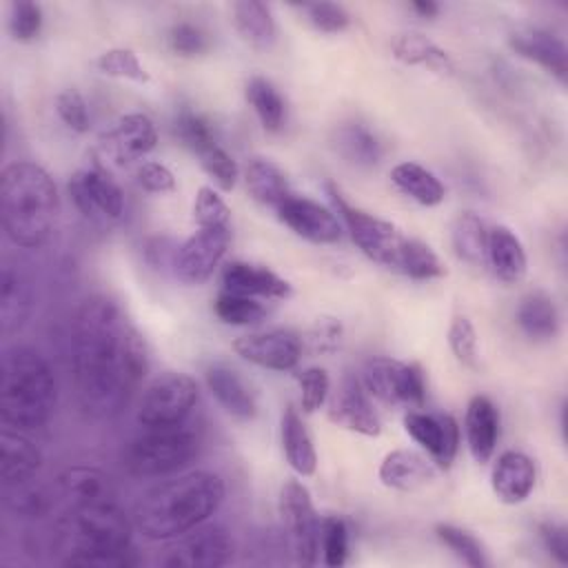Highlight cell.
<instances>
[{
	"label": "cell",
	"mask_w": 568,
	"mask_h": 568,
	"mask_svg": "<svg viewBox=\"0 0 568 568\" xmlns=\"http://www.w3.org/2000/svg\"><path fill=\"white\" fill-rule=\"evenodd\" d=\"M510 49L541 69H546L550 75H555L559 82H566L568 75V51L561 38L546 29H524L515 31L508 38Z\"/></svg>",
	"instance_id": "obj_24"
},
{
	"label": "cell",
	"mask_w": 568,
	"mask_h": 568,
	"mask_svg": "<svg viewBox=\"0 0 568 568\" xmlns=\"http://www.w3.org/2000/svg\"><path fill=\"white\" fill-rule=\"evenodd\" d=\"M300 9L304 11L308 24L322 33H339L351 24V13L335 2H308Z\"/></svg>",
	"instance_id": "obj_48"
},
{
	"label": "cell",
	"mask_w": 568,
	"mask_h": 568,
	"mask_svg": "<svg viewBox=\"0 0 568 568\" xmlns=\"http://www.w3.org/2000/svg\"><path fill=\"white\" fill-rule=\"evenodd\" d=\"M135 178H138V184L149 191V193H173L175 191V175L173 171L162 164V162H142L135 171Z\"/></svg>",
	"instance_id": "obj_53"
},
{
	"label": "cell",
	"mask_w": 568,
	"mask_h": 568,
	"mask_svg": "<svg viewBox=\"0 0 568 568\" xmlns=\"http://www.w3.org/2000/svg\"><path fill=\"white\" fill-rule=\"evenodd\" d=\"M537 481L535 462L521 450H506L490 470V488L504 504H521L528 499Z\"/></svg>",
	"instance_id": "obj_21"
},
{
	"label": "cell",
	"mask_w": 568,
	"mask_h": 568,
	"mask_svg": "<svg viewBox=\"0 0 568 568\" xmlns=\"http://www.w3.org/2000/svg\"><path fill=\"white\" fill-rule=\"evenodd\" d=\"M486 268L493 271L504 284H517L526 277L528 257L517 233L504 224L488 229L486 246Z\"/></svg>",
	"instance_id": "obj_25"
},
{
	"label": "cell",
	"mask_w": 568,
	"mask_h": 568,
	"mask_svg": "<svg viewBox=\"0 0 568 568\" xmlns=\"http://www.w3.org/2000/svg\"><path fill=\"white\" fill-rule=\"evenodd\" d=\"M448 346L453 355L464 366H475L477 362V333L466 315H455L448 326Z\"/></svg>",
	"instance_id": "obj_51"
},
{
	"label": "cell",
	"mask_w": 568,
	"mask_h": 568,
	"mask_svg": "<svg viewBox=\"0 0 568 568\" xmlns=\"http://www.w3.org/2000/svg\"><path fill=\"white\" fill-rule=\"evenodd\" d=\"M202 428L191 417L173 426L144 428L124 450V466L133 477H162L197 455Z\"/></svg>",
	"instance_id": "obj_6"
},
{
	"label": "cell",
	"mask_w": 568,
	"mask_h": 568,
	"mask_svg": "<svg viewBox=\"0 0 568 568\" xmlns=\"http://www.w3.org/2000/svg\"><path fill=\"white\" fill-rule=\"evenodd\" d=\"M244 95H246V102L251 104V109L255 111L260 124L266 131L275 133L284 126L286 102L271 80H266L262 75L248 78V82L244 87Z\"/></svg>",
	"instance_id": "obj_37"
},
{
	"label": "cell",
	"mask_w": 568,
	"mask_h": 568,
	"mask_svg": "<svg viewBox=\"0 0 568 568\" xmlns=\"http://www.w3.org/2000/svg\"><path fill=\"white\" fill-rule=\"evenodd\" d=\"M73 388L93 419L118 415L149 371L142 335L109 295L87 297L71 326Z\"/></svg>",
	"instance_id": "obj_1"
},
{
	"label": "cell",
	"mask_w": 568,
	"mask_h": 568,
	"mask_svg": "<svg viewBox=\"0 0 568 568\" xmlns=\"http://www.w3.org/2000/svg\"><path fill=\"white\" fill-rule=\"evenodd\" d=\"M197 404V382L180 371L160 373L149 382L138 406L142 428L173 426L191 417Z\"/></svg>",
	"instance_id": "obj_8"
},
{
	"label": "cell",
	"mask_w": 568,
	"mask_h": 568,
	"mask_svg": "<svg viewBox=\"0 0 568 568\" xmlns=\"http://www.w3.org/2000/svg\"><path fill=\"white\" fill-rule=\"evenodd\" d=\"M166 44L180 58H197L209 51L211 40L202 27L193 22H175L166 31Z\"/></svg>",
	"instance_id": "obj_45"
},
{
	"label": "cell",
	"mask_w": 568,
	"mask_h": 568,
	"mask_svg": "<svg viewBox=\"0 0 568 568\" xmlns=\"http://www.w3.org/2000/svg\"><path fill=\"white\" fill-rule=\"evenodd\" d=\"M233 24H235V31L240 33V38L257 51H266L275 44L277 27H275L273 11L268 4H264L260 0L235 2L233 4Z\"/></svg>",
	"instance_id": "obj_31"
},
{
	"label": "cell",
	"mask_w": 568,
	"mask_h": 568,
	"mask_svg": "<svg viewBox=\"0 0 568 568\" xmlns=\"http://www.w3.org/2000/svg\"><path fill=\"white\" fill-rule=\"evenodd\" d=\"M280 437H282V448L288 466L300 475V477H311L317 470V453L313 437L302 422L300 413L293 406H286L282 413L280 422Z\"/></svg>",
	"instance_id": "obj_29"
},
{
	"label": "cell",
	"mask_w": 568,
	"mask_h": 568,
	"mask_svg": "<svg viewBox=\"0 0 568 568\" xmlns=\"http://www.w3.org/2000/svg\"><path fill=\"white\" fill-rule=\"evenodd\" d=\"M244 184L248 195L268 209H277L293 191L286 173L268 158H251L244 166Z\"/></svg>",
	"instance_id": "obj_30"
},
{
	"label": "cell",
	"mask_w": 568,
	"mask_h": 568,
	"mask_svg": "<svg viewBox=\"0 0 568 568\" xmlns=\"http://www.w3.org/2000/svg\"><path fill=\"white\" fill-rule=\"evenodd\" d=\"M33 308V286L29 275L16 264L4 262L0 271V328L2 335L20 331Z\"/></svg>",
	"instance_id": "obj_23"
},
{
	"label": "cell",
	"mask_w": 568,
	"mask_h": 568,
	"mask_svg": "<svg viewBox=\"0 0 568 568\" xmlns=\"http://www.w3.org/2000/svg\"><path fill=\"white\" fill-rule=\"evenodd\" d=\"M2 229L20 248L42 246L55 226L60 195L53 178L36 162L18 160L2 169Z\"/></svg>",
	"instance_id": "obj_4"
},
{
	"label": "cell",
	"mask_w": 568,
	"mask_h": 568,
	"mask_svg": "<svg viewBox=\"0 0 568 568\" xmlns=\"http://www.w3.org/2000/svg\"><path fill=\"white\" fill-rule=\"evenodd\" d=\"M435 535L466 566H473V568H486L488 566L486 550H484V546L479 544V539L473 532H468V530H464L459 526H453V524H437L435 526Z\"/></svg>",
	"instance_id": "obj_43"
},
{
	"label": "cell",
	"mask_w": 568,
	"mask_h": 568,
	"mask_svg": "<svg viewBox=\"0 0 568 568\" xmlns=\"http://www.w3.org/2000/svg\"><path fill=\"white\" fill-rule=\"evenodd\" d=\"M224 291L240 293L255 300H286L291 295V284L266 266L233 260L222 268Z\"/></svg>",
	"instance_id": "obj_20"
},
{
	"label": "cell",
	"mask_w": 568,
	"mask_h": 568,
	"mask_svg": "<svg viewBox=\"0 0 568 568\" xmlns=\"http://www.w3.org/2000/svg\"><path fill=\"white\" fill-rule=\"evenodd\" d=\"M95 69L109 78L131 80L138 84H146L151 80L149 71L144 69V64L140 62L135 51L124 49V47H113V49L102 51L95 58Z\"/></svg>",
	"instance_id": "obj_41"
},
{
	"label": "cell",
	"mask_w": 568,
	"mask_h": 568,
	"mask_svg": "<svg viewBox=\"0 0 568 568\" xmlns=\"http://www.w3.org/2000/svg\"><path fill=\"white\" fill-rule=\"evenodd\" d=\"M226 486L217 473L191 470L151 486L133 506L135 530L153 541L175 539L204 524L224 501Z\"/></svg>",
	"instance_id": "obj_2"
},
{
	"label": "cell",
	"mask_w": 568,
	"mask_h": 568,
	"mask_svg": "<svg viewBox=\"0 0 568 568\" xmlns=\"http://www.w3.org/2000/svg\"><path fill=\"white\" fill-rule=\"evenodd\" d=\"M277 510L293 561L300 566H313L317 561L322 521L315 515L308 488L297 479H288L280 490Z\"/></svg>",
	"instance_id": "obj_9"
},
{
	"label": "cell",
	"mask_w": 568,
	"mask_h": 568,
	"mask_svg": "<svg viewBox=\"0 0 568 568\" xmlns=\"http://www.w3.org/2000/svg\"><path fill=\"white\" fill-rule=\"evenodd\" d=\"M58 495L55 488L38 484L33 479L4 486V504L11 513L27 519H40L51 513Z\"/></svg>",
	"instance_id": "obj_38"
},
{
	"label": "cell",
	"mask_w": 568,
	"mask_h": 568,
	"mask_svg": "<svg viewBox=\"0 0 568 568\" xmlns=\"http://www.w3.org/2000/svg\"><path fill=\"white\" fill-rule=\"evenodd\" d=\"M450 242L455 255L470 266H486V246H488V226L479 215L466 211L457 215L450 231Z\"/></svg>",
	"instance_id": "obj_36"
},
{
	"label": "cell",
	"mask_w": 568,
	"mask_h": 568,
	"mask_svg": "<svg viewBox=\"0 0 568 568\" xmlns=\"http://www.w3.org/2000/svg\"><path fill=\"white\" fill-rule=\"evenodd\" d=\"M333 149L339 158H344L353 166H375L382 155L384 146L379 138L359 122H344L333 131Z\"/></svg>",
	"instance_id": "obj_33"
},
{
	"label": "cell",
	"mask_w": 568,
	"mask_h": 568,
	"mask_svg": "<svg viewBox=\"0 0 568 568\" xmlns=\"http://www.w3.org/2000/svg\"><path fill=\"white\" fill-rule=\"evenodd\" d=\"M58 404L55 375L31 346H11L2 355L0 422L29 433L49 422Z\"/></svg>",
	"instance_id": "obj_5"
},
{
	"label": "cell",
	"mask_w": 568,
	"mask_h": 568,
	"mask_svg": "<svg viewBox=\"0 0 568 568\" xmlns=\"http://www.w3.org/2000/svg\"><path fill=\"white\" fill-rule=\"evenodd\" d=\"M158 144V131L149 115L126 113L104 138V153L115 164H131L151 153Z\"/></svg>",
	"instance_id": "obj_19"
},
{
	"label": "cell",
	"mask_w": 568,
	"mask_h": 568,
	"mask_svg": "<svg viewBox=\"0 0 568 568\" xmlns=\"http://www.w3.org/2000/svg\"><path fill=\"white\" fill-rule=\"evenodd\" d=\"M313 353H333L342 344V324L333 317H322L306 335Z\"/></svg>",
	"instance_id": "obj_54"
},
{
	"label": "cell",
	"mask_w": 568,
	"mask_h": 568,
	"mask_svg": "<svg viewBox=\"0 0 568 568\" xmlns=\"http://www.w3.org/2000/svg\"><path fill=\"white\" fill-rule=\"evenodd\" d=\"M204 382L215 402L224 408L226 415L248 422L257 413V402L248 384L240 377V373L222 362L209 364L204 371Z\"/></svg>",
	"instance_id": "obj_22"
},
{
	"label": "cell",
	"mask_w": 568,
	"mask_h": 568,
	"mask_svg": "<svg viewBox=\"0 0 568 568\" xmlns=\"http://www.w3.org/2000/svg\"><path fill=\"white\" fill-rule=\"evenodd\" d=\"M433 462L408 448L390 450L379 464V481L388 488L404 493L424 486L426 481L433 479Z\"/></svg>",
	"instance_id": "obj_28"
},
{
	"label": "cell",
	"mask_w": 568,
	"mask_h": 568,
	"mask_svg": "<svg viewBox=\"0 0 568 568\" xmlns=\"http://www.w3.org/2000/svg\"><path fill=\"white\" fill-rule=\"evenodd\" d=\"M42 466L40 448L22 433L9 426L0 430V475L2 484H20L33 479Z\"/></svg>",
	"instance_id": "obj_26"
},
{
	"label": "cell",
	"mask_w": 568,
	"mask_h": 568,
	"mask_svg": "<svg viewBox=\"0 0 568 568\" xmlns=\"http://www.w3.org/2000/svg\"><path fill=\"white\" fill-rule=\"evenodd\" d=\"M328 195L333 200L337 217L342 220V226L348 231L355 246L368 260L397 273L408 237L395 224L348 204L335 186H328Z\"/></svg>",
	"instance_id": "obj_7"
},
{
	"label": "cell",
	"mask_w": 568,
	"mask_h": 568,
	"mask_svg": "<svg viewBox=\"0 0 568 568\" xmlns=\"http://www.w3.org/2000/svg\"><path fill=\"white\" fill-rule=\"evenodd\" d=\"M231 242V229H197L173 253V273L184 284L197 286L206 282L222 262Z\"/></svg>",
	"instance_id": "obj_13"
},
{
	"label": "cell",
	"mask_w": 568,
	"mask_h": 568,
	"mask_svg": "<svg viewBox=\"0 0 568 568\" xmlns=\"http://www.w3.org/2000/svg\"><path fill=\"white\" fill-rule=\"evenodd\" d=\"M200 164L202 169L213 178V182L222 189V191H231L240 178V166L237 162L220 146H211L209 151H204L200 155Z\"/></svg>",
	"instance_id": "obj_52"
},
{
	"label": "cell",
	"mask_w": 568,
	"mask_h": 568,
	"mask_svg": "<svg viewBox=\"0 0 568 568\" xmlns=\"http://www.w3.org/2000/svg\"><path fill=\"white\" fill-rule=\"evenodd\" d=\"M466 444L477 464H486L499 439V413L486 395L470 397L466 406Z\"/></svg>",
	"instance_id": "obj_27"
},
{
	"label": "cell",
	"mask_w": 568,
	"mask_h": 568,
	"mask_svg": "<svg viewBox=\"0 0 568 568\" xmlns=\"http://www.w3.org/2000/svg\"><path fill=\"white\" fill-rule=\"evenodd\" d=\"M69 195L75 209L91 222H118L124 213V193L118 182L100 166L78 169L69 178Z\"/></svg>",
	"instance_id": "obj_12"
},
{
	"label": "cell",
	"mask_w": 568,
	"mask_h": 568,
	"mask_svg": "<svg viewBox=\"0 0 568 568\" xmlns=\"http://www.w3.org/2000/svg\"><path fill=\"white\" fill-rule=\"evenodd\" d=\"M133 528L118 501L75 506L55 521L53 539L67 552V566L124 568L138 561L131 548Z\"/></svg>",
	"instance_id": "obj_3"
},
{
	"label": "cell",
	"mask_w": 568,
	"mask_h": 568,
	"mask_svg": "<svg viewBox=\"0 0 568 568\" xmlns=\"http://www.w3.org/2000/svg\"><path fill=\"white\" fill-rule=\"evenodd\" d=\"M320 550L324 555V564L331 568H339L348 559V526L342 517L331 515L320 524Z\"/></svg>",
	"instance_id": "obj_44"
},
{
	"label": "cell",
	"mask_w": 568,
	"mask_h": 568,
	"mask_svg": "<svg viewBox=\"0 0 568 568\" xmlns=\"http://www.w3.org/2000/svg\"><path fill=\"white\" fill-rule=\"evenodd\" d=\"M515 320L521 333L535 342L555 339L559 333V311L552 297L544 291H532L524 295L517 306Z\"/></svg>",
	"instance_id": "obj_32"
},
{
	"label": "cell",
	"mask_w": 568,
	"mask_h": 568,
	"mask_svg": "<svg viewBox=\"0 0 568 568\" xmlns=\"http://www.w3.org/2000/svg\"><path fill=\"white\" fill-rule=\"evenodd\" d=\"M55 113L64 122L67 129L73 133H87L91 126V115L87 109V102L80 91L75 89H62L55 95Z\"/></svg>",
	"instance_id": "obj_50"
},
{
	"label": "cell",
	"mask_w": 568,
	"mask_h": 568,
	"mask_svg": "<svg viewBox=\"0 0 568 568\" xmlns=\"http://www.w3.org/2000/svg\"><path fill=\"white\" fill-rule=\"evenodd\" d=\"M393 55L410 67H426L437 73H453L455 62L453 58L437 47L433 40L419 33H402L390 42Z\"/></svg>",
	"instance_id": "obj_35"
},
{
	"label": "cell",
	"mask_w": 568,
	"mask_h": 568,
	"mask_svg": "<svg viewBox=\"0 0 568 568\" xmlns=\"http://www.w3.org/2000/svg\"><path fill=\"white\" fill-rule=\"evenodd\" d=\"M393 184L422 206H437L444 202L446 189L439 178L417 162H399L390 169Z\"/></svg>",
	"instance_id": "obj_34"
},
{
	"label": "cell",
	"mask_w": 568,
	"mask_h": 568,
	"mask_svg": "<svg viewBox=\"0 0 568 568\" xmlns=\"http://www.w3.org/2000/svg\"><path fill=\"white\" fill-rule=\"evenodd\" d=\"M233 552L235 544L224 526L200 524L175 537L162 564L169 568H220L233 559Z\"/></svg>",
	"instance_id": "obj_11"
},
{
	"label": "cell",
	"mask_w": 568,
	"mask_h": 568,
	"mask_svg": "<svg viewBox=\"0 0 568 568\" xmlns=\"http://www.w3.org/2000/svg\"><path fill=\"white\" fill-rule=\"evenodd\" d=\"M213 311H215L217 320H222L224 324H233V326H248V324L260 322L266 315V308L260 300L246 297L240 293H231V291H222L215 297Z\"/></svg>",
	"instance_id": "obj_42"
},
{
	"label": "cell",
	"mask_w": 568,
	"mask_h": 568,
	"mask_svg": "<svg viewBox=\"0 0 568 568\" xmlns=\"http://www.w3.org/2000/svg\"><path fill=\"white\" fill-rule=\"evenodd\" d=\"M364 388L388 406L419 408L426 399L424 373L415 364L393 357H373L364 364Z\"/></svg>",
	"instance_id": "obj_10"
},
{
	"label": "cell",
	"mask_w": 568,
	"mask_h": 568,
	"mask_svg": "<svg viewBox=\"0 0 568 568\" xmlns=\"http://www.w3.org/2000/svg\"><path fill=\"white\" fill-rule=\"evenodd\" d=\"M173 133L180 140L182 146H186L189 151L202 155L204 151H209L211 146H215V133L211 122L193 111V109H182L173 122Z\"/></svg>",
	"instance_id": "obj_40"
},
{
	"label": "cell",
	"mask_w": 568,
	"mask_h": 568,
	"mask_svg": "<svg viewBox=\"0 0 568 568\" xmlns=\"http://www.w3.org/2000/svg\"><path fill=\"white\" fill-rule=\"evenodd\" d=\"M297 384H300V399H302L304 413H315L326 402L328 390H331L328 373L320 366H308V368L300 371Z\"/></svg>",
	"instance_id": "obj_49"
},
{
	"label": "cell",
	"mask_w": 568,
	"mask_h": 568,
	"mask_svg": "<svg viewBox=\"0 0 568 568\" xmlns=\"http://www.w3.org/2000/svg\"><path fill=\"white\" fill-rule=\"evenodd\" d=\"M404 428L426 453L437 468H450L459 448V426L448 413H424L410 408L404 415Z\"/></svg>",
	"instance_id": "obj_15"
},
{
	"label": "cell",
	"mask_w": 568,
	"mask_h": 568,
	"mask_svg": "<svg viewBox=\"0 0 568 568\" xmlns=\"http://www.w3.org/2000/svg\"><path fill=\"white\" fill-rule=\"evenodd\" d=\"M277 217L300 237L313 244H333L342 237V220L337 213L306 195L291 193L277 209Z\"/></svg>",
	"instance_id": "obj_14"
},
{
	"label": "cell",
	"mask_w": 568,
	"mask_h": 568,
	"mask_svg": "<svg viewBox=\"0 0 568 568\" xmlns=\"http://www.w3.org/2000/svg\"><path fill=\"white\" fill-rule=\"evenodd\" d=\"M231 211L226 202L211 186H200L193 200V222L197 229H217L229 226Z\"/></svg>",
	"instance_id": "obj_46"
},
{
	"label": "cell",
	"mask_w": 568,
	"mask_h": 568,
	"mask_svg": "<svg viewBox=\"0 0 568 568\" xmlns=\"http://www.w3.org/2000/svg\"><path fill=\"white\" fill-rule=\"evenodd\" d=\"M539 539L544 548L559 561L568 564V530L564 524L546 519L539 524Z\"/></svg>",
	"instance_id": "obj_55"
},
{
	"label": "cell",
	"mask_w": 568,
	"mask_h": 568,
	"mask_svg": "<svg viewBox=\"0 0 568 568\" xmlns=\"http://www.w3.org/2000/svg\"><path fill=\"white\" fill-rule=\"evenodd\" d=\"M53 488L58 499L67 501L69 508L115 501V486L111 477L95 466H84V464L67 466L53 479Z\"/></svg>",
	"instance_id": "obj_18"
},
{
	"label": "cell",
	"mask_w": 568,
	"mask_h": 568,
	"mask_svg": "<svg viewBox=\"0 0 568 568\" xmlns=\"http://www.w3.org/2000/svg\"><path fill=\"white\" fill-rule=\"evenodd\" d=\"M397 273L410 280H437L446 275V266L428 244H424L422 240L408 237Z\"/></svg>",
	"instance_id": "obj_39"
},
{
	"label": "cell",
	"mask_w": 568,
	"mask_h": 568,
	"mask_svg": "<svg viewBox=\"0 0 568 568\" xmlns=\"http://www.w3.org/2000/svg\"><path fill=\"white\" fill-rule=\"evenodd\" d=\"M42 9L31 0H18L9 9V33L18 42H31L42 31Z\"/></svg>",
	"instance_id": "obj_47"
},
{
	"label": "cell",
	"mask_w": 568,
	"mask_h": 568,
	"mask_svg": "<svg viewBox=\"0 0 568 568\" xmlns=\"http://www.w3.org/2000/svg\"><path fill=\"white\" fill-rule=\"evenodd\" d=\"M328 419L351 433L364 437H377L382 422L368 399L364 384L357 377H344L328 402Z\"/></svg>",
	"instance_id": "obj_17"
},
{
	"label": "cell",
	"mask_w": 568,
	"mask_h": 568,
	"mask_svg": "<svg viewBox=\"0 0 568 568\" xmlns=\"http://www.w3.org/2000/svg\"><path fill=\"white\" fill-rule=\"evenodd\" d=\"M233 351L255 366L271 371H293L302 357V342L291 331L273 328L237 337L233 342Z\"/></svg>",
	"instance_id": "obj_16"
},
{
	"label": "cell",
	"mask_w": 568,
	"mask_h": 568,
	"mask_svg": "<svg viewBox=\"0 0 568 568\" xmlns=\"http://www.w3.org/2000/svg\"><path fill=\"white\" fill-rule=\"evenodd\" d=\"M410 9L415 13H419L422 18H435L439 13V4L430 2V0H415V2H410Z\"/></svg>",
	"instance_id": "obj_56"
}]
</instances>
